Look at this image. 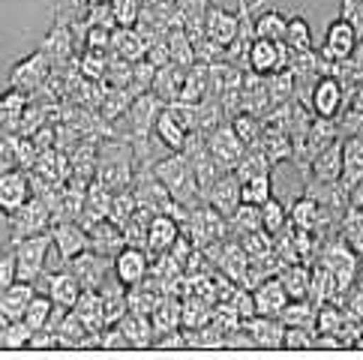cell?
Segmentation results:
<instances>
[{"label":"cell","mask_w":363,"mask_h":360,"mask_svg":"<svg viewBox=\"0 0 363 360\" xmlns=\"http://www.w3.org/2000/svg\"><path fill=\"white\" fill-rule=\"evenodd\" d=\"M294 81H297V72L291 67H285L274 75H267V94H270V102L277 106H285V102L294 99Z\"/></svg>","instance_id":"1f68e13d"},{"label":"cell","mask_w":363,"mask_h":360,"mask_svg":"<svg viewBox=\"0 0 363 360\" xmlns=\"http://www.w3.org/2000/svg\"><path fill=\"white\" fill-rule=\"evenodd\" d=\"M153 135H157L160 145H165L168 150H184L189 133L174 120V114L168 111V106L162 108V114L157 118V126H153Z\"/></svg>","instance_id":"83f0119b"},{"label":"cell","mask_w":363,"mask_h":360,"mask_svg":"<svg viewBox=\"0 0 363 360\" xmlns=\"http://www.w3.org/2000/svg\"><path fill=\"white\" fill-rule=\"evenodd\" d=\"M345 102V90L342 81L330 72H321L315 84H313V96H309V106H313L315 118H340V108Z\"/></svg>","instance_id":"8992f818"},{"label":"cell","mask_w":363,"mask_h":360,"mask_svg":"<svg viewBox=\"0 0 363 360\" xmlns=\"http://www.w3.org/2000/svg\"><path fill=\"white\" fill-rule=\"evenodd\" d=\"M291 63V48L279 43V40H262L255 36L252 45H250V60H246V72H255V75H274L279 69H285Z\"/></svg>","instance_id":"3957f363"},{"label":"cell","mask_w":363,"mask_h":360,"mask_svg":"<svg viewBox=\"0 0 363 360\" xmlns=\"http://www.w3.org/2000/svg\"><path fill=\"white\" fill-rule=\"evenodd\" d=\"M147 60H150L157 69L168 67V63H174V60H172V48H168V36H162V40H157V43L147 48Z\"/></svg>","instance_id":"7dc6e473"},{"label":"cell","mask_w":363,"mask_h":360,"mask_svg":"<svg viewBox=\"0 0 363 360\" xmlns=\"http://www.w3.org/2000/svg\"><path fill=\"white\" fill-rule=\"evenodd\" d=\"M207 150L213 153V157L225 165V169H235V165L246 157V147L243 138L235 133V126L231 123H219L213 133H207Z\"/></svg>","instance_id":"9c48e42d"},{"label":"cell","mask_w":363,"mask_h":360,"mask_svg":"<svg viewBox=\"0 0 363 360\" xmlns=\"http://www.w3.org/2000/svg\"><path fill=\"white\" fill-rule=\"evenodd\" d=\"M274 198V177L270 171H262V174H252L250 180H243V201L250 204H264Z\"/></svg>","instance_id":"f35d334b"},{"label":"cell","mask_w":363,"mask_h":360,"mask_svg":"<svg viewBox=\"0 0 363 360\" xmlns=\"http://www.w3.org/2000/svg\"><path fill=\"white\" fill-rule=\"evenodd\" d=\"M285 30H289V16H282L279 9H264L255 18V36H262V40L285 43Z\"/></svg>","instance_id":"d6a6232c"},{"label":"cell","mask_w":363,"mask_h":360,"mask_svg":"<svg viewBox=\"0 0 363 360\" xmlns=\"http://www.w3.org/2000/svg\"><path fill=\"white\" fill-rule=\"evenodd\" d=\"M82 279L72 274L69 267H63V270H55V274H48L45 276V294L51 300H55L57 306H67V310H72L75 303H79L82 298Z\"/></svg>","instance_id":"9a60e30c"},{"label":"cell","mask_w":363,"mask_h":360,"mask_svg":"<svg viewBox=\"0 0 363 360\" xmlns=\"http://www.w3.org/2000/svg\"><path fill=\"white\" fill-rule=\"evenodd\" d=\"M231 228L238 231V235H250V231H258V228H264V220H262V204H250V201H243L240 208L231 213Z\"/></svg>","instance_id":"74e56055"},{"label":"cell","mask_w":363,"mask_h":360,"mask_svg":"<svg viewBox=\"0 0 363 360\" xmlns=\"http://www.w3.org/2000/svg\"><path fill=\"white\" fill-rule=\"evenodd\" d=\"M121 330L129 342V349H153L157 345V327H153V318L150 315H141V313H126L121 321Z\"/></svg>","instance_id":"44dd1931"},{"label":"cell","mask_w":363,"mask_h":360,"mask_svg":"<svg viewBox=\"0 0 363 360\" xmlns=\"http://www.w3.org/2000/svg\"><path fill=\"white\" fill-rule=\"evenodd\" d=\"M354 48H357V28L342 16V18L328 24V30H324V45H321L318 55L328 63H340V60L352 57Z\"/></svg>","instance_id":"5b68a950"},{"label":"cell","mask_w":363,"mask_h":360,"mask_svg":"<svg viewBox=\"0 0 363 360\" xmlns=\"http://www.w3.org/2000/svg\"><path fill=\"white\" fill-rule=\"evenodd\" d=\"M30 337H33V330L28 327V321H24V318L0 321V349H4V351L30 349Z\"/></svg>","instance_id":"4dcf8cb0"},{"label":"cell","mask_w":363,"mask_h":360,"mask_svg":"<svg viewBox=\"0 0 363 360\" xmlns=\"http://www.w3.org/2000/svg\"><path fill=\"white\" fill-rule=\"evenodd\" d=\"M51 69H55V63H51V57L45 55L43 48H36L33 55H28L24 60H18L16 67L9 69V87L16 90H24V94H30V90L43 87L48 81Z\"/></svg>","instance_id":"277c9868"},{"label":"cell","mask_w":363,"mask_h":360,"mask_svg":"<svg viewBox=\"0 0 363 360\" xmlns=\"http://www.w3.org/2000/svg\"><path fill=\"white\" fill-rule=\"evenodd\" d=\"M262 220H264V231H270L277 237L289 225V210H285V204L279 198H270L262 204Z\"/></svg>","instance_id":"b9f144b4"},{"label":"cell","mask_w":363,"mask_h":360,"mask_svg":"<svg viewBox=\"0 0 363 360\" xmlns=\"http://www.w3.org/2000/svg\"><path fill=\"white\" fill-rule=\"evenodd\" d=\"M108 63H111V51L84 48V51H82V63H79V69H82V75H84L87 81H106Z\"/></svg>","instance_id":"836d02e7"},{"label":"cell","mask_w":363,"mask_h":360,"mask_svg":"<svg viewBox=\"0 0 363 360\" xmlns=\"http://www.w3.org/2000/svg\"><path fill=\"white\" fill-rule=\"evenodd\" d=\"M315 315H318V303L315 300H289V306L279 313V321L285 327H315Z\"/></svg>","instance_id":"f1b7e54d"},{"label":"cell","mask_w":363,"mask_h":360,"mask_svg":"<svg viewBox=\"0 0 363 360\" xmlns=\"http://www.w3.org/2000/svg\"><path fill=\"white\" fill-rule=\"evenodd\" d=\"M238 6H250V0H238Z\"/></svg>","instance_id":"816d5d0a"},{"label":"cell","mask_w":363,"mask_h":360,"mask_svg":"<svg viewBox=\"0 0 363 360\" xmlns=\"http://www.w3.org/2000/svg\"><path fill=\"white\" fill-rule=\"evenodd\" d=\"M33 294H36V282H21V279L12 282V286L0 294V321L24 318L28 303L33 300Z\"/></svg>","instance_id":"d6986e66"},{"label":"cell","mask_w":363,"mask_h":360,"mask_svg":"<svg viewBox=\"0 0 363 360\" xmlns=\"http://www.w3.org/2000/svg\"><path fill=\"white\" fill-rule=\"evenodd\" d=\"M289 223L291 228H301V231H318V225L324 223V208L313 198V196H297L294 204H291V210H289Z\"/></svg>","instance_id":"cb8c5ba5"},{"label":"cell","mask_w":363,"mask_h":360,"mask_svg":"<svg viewBox=\"0 0 363 360\" xmlns=\"http://www.w3.org/2000/svg\"><path fill=\"white\" fill-rule=\"evenodd\" d=\"M363 177V135L345 138V171L340 184L352 192V186Z\"/></svg>","instance_id":"f546056e"},{"label":"cell","mask_w":363,"mask_h":360,"mask_svg":"<svg viewBox=\"0 0 363 360\" xmlns=\"http://www.w3.org/2000/svg\"><path fill=\"white\" fill-rule=\"evenodd\" d=\"M72 313L82 318V325L90 333H99L102 327H108L106 325V310H102V294L94 291V288H84L82 291V298H79V303L72 306Z\"/></svg>","instance_id":"484cf974"},{"label":"cell","mask_w":363,"mask_h":360,"mask_svg":"<svg viewBox=\"0 0 363 360\" xmlns=\"http://www.w3.org/2000/svg\"><path fill=\"white\" fill-rule=\"evenodd\" d=\"M348 208H363V177L348 192Z\"/></svg>","instance_id":"681fc988"},{"label":"cell","mask_w":363,"mask_h":360,"mask_svg":"<svg viewBox=\"0 0 363 360\" xmlns=\"http://www.w3.org/2000/svg\"><path fill=\"white\" fill-rule=\"evenodd\" d=\"M315 327L318 333H340L345 327V315L340 306H328V303H321L318 306V315H315Z\"/></svg>","instance_id":"bcb514c9"},{"label":"cell","mask_w":363,"mask_h":360,"mask_svg":"<svg viewBox=\"0 0 363 360\" xmlns=\"http://www.w3.org/2000/svg\"><path fill=\"white\" fill-rule=\"evenodd\" d=\"M90 231V249L99 252V255H108L114 259L123 247H126V237H123V225H118L114 220H99L87 228Z\"/></svg>","instance_id":"ac0fdd59"},{"label":"cell","mask_w":363,"mask_h":360,"mask_svg":"<svg viewBox=\"0 0 363 360\" xmlns=\"http://www.w3.org/2000/svg\"><path fill=\"white\" fill-rule=\"evenodd\" d=\"M168 111L186 133H199V102H168Z\"/></svg>","instance_id":"f6af8a7d"},{"label":"cell","mask_w":363,"mask_h":360,"mask_svg":"<svg viewBox=\"0 0 363 360\" xmlns=\"http://www.w3.org/2000/svg\"><path fill=\"white\" fill-rule=\"evenodd\" d=\"M55 310H57V303L51 300L48 294H40V291H36V294H33V300L28 303L24 321H28V327H30V330H43V327H48V321H51V315H55Z\"/></svg>","instance_id":"e575fe53"},{"label":"cell","mask_w":363,"mask_h":360,"mask_svg":"<svg viewBox=\"0 0 363 360\" xmlns=\"http://www.w3.org/2000/svg\"><path fill=\"white\" fill-rule=\"evenodd\" d=\"M111 51H114V55H121L123 60H129V63L145 60L147 57V40L135 28H114V33H111Z\"/></svg>","instance_id":"d4e9b609"},{"label":"cell","mask_w":363,"mask_h":360,"mask_svg":"<svg viewBox=\"0 0 363 360\" xmlns=\"http://www.w3.org/2000/svg\"><path fill=\"white\" fill-rule=\"evenodd\" d=\"M342 240L357 255H363V208H348L342 220Z\"/></svg>","instance_id":"60d3db41"},{"label":"cell","mask_w":363,"mask_h":360,"mask_svg":"<svg viewBox=\"0 0 363 360\" xmlns=\"http://www.w3.org/2000/svg\"><path fill=\"white\" fill-rule=\"evenodd\" d=\"M246 330L252 333L255 349H282L285 345V327L277 315H252L243 321Z\"/></svg>","instance_id":"2e32d148"},{"label":"cell","mask_w":363,"mask_h":360,"mask_svg":"<svg viewBox=\"0 0 363 360\" xmlns=\"http://www.w3.org/2000/svg\"><path fill=\"white\" fill-rule=\"evenodd\" d=\"M45 55L51 57V63H67L69 57H72V48H75V36H72V30H69V21H55L51 24V30L45 33V40H43V45H40Z\"/></svg>","instance_id":"7402d4cb"},{"label":"cell","mask_w":363,"mask_h":360,"mask_svg":"<svg viewBox=\"0 0 363 360\" xmlns=\"http://www.w3.org/2000/svg\"><path fill=\"white\" fill-rule=\"evenodd\" d=\"M277 279L285 286V291H289V298L291 300H303L309 298V288H313V270H309L306 264L301 261H294V264H285Z\"/></svg>","instance_id":"4316f807"},{"label":"cell","mask_w":363,"mask_h":360,"mask_svg":"<svg viewBox=\"0 0 363 360\" xmlns=\"http://www.w3.org/2000/svg\"><path fill=\"white\" fill-rule=\"evenodd\" d=\"M285 45L291 51H313V30H309V21L303 16H289Z\"/></svg>","instance_id":"ab89813d"},{"label":"cell","mask_w":363,"mask_h":360,"mask_svg":"<svg viewBox=\"0 0 363 360\" xmlns=\"http://www.w3.org/2000/svg\"><path fill=\"white\" fill-rule=\"evenodd\" d=\"M150 252L147 249H141V247H123L118 255H114V267H111V274L118 276L126 288H133V286H141V282L147 279L150 274Z\"/></svg>","instance_id":"ba28073f"},{"label":"cell","mask_w":363,"mask_h":360,"mask_svg":"<svg viewBox=\"0 0 363 360\" xmlns=\"http://www.w3.org/2000/svg\"><path fill=\"white\" fill-rule=\"evenodd\" d=\"M231 126H235V133L243 138L246 147H258L264 138V126H262V118H255L250 111H240L231 118Z\"/></svg>","instance_id":"d590c367"},{"label":"cell","mask_w":363,"mask_h":360,"mask_svg":"<svg viewBox=\"0 0 363 360\" xmlns=\"http://www.w3.org/2000/svg\"><path fill=\"white\" fill-rule=\"evenodd\" d=\"M87 6H94V4H108V0H84Z\"/></svg>","instance_id":"f907efd6"},{"label":"cell","mask_w":363,"mask_h":360,"mask_svg":"<svg viewBox=\"0 0 363 360\" xmlns=\"http://www.w3.org/2000/svg\"><path fill=\"white\" fill-rule=\"evenodd\" d=\"M51 240H55V249L63 264L72 261L75 255H82L84 249H90V231L75 220H60L51 225Z\"/></svg>","instance_id":"52a82bcc"},{"label":"cell","mask_w":363,"mask_h":360,"mask_svg":"<svg viewBox=\"0 0 363 360\" xmlns=\"http://www.w3.org/2000/svg\"><path fill=\"white\" fill-rule=\"evenodd\" d=\"M186 72H189V67H180V63H168V67L157 69V79H153V87H150V90L165 102V106H168V102H177L180 94H184Z\"/></svg>","instance_id":"603a6c76"},{"label":"cell","mask_w":363,"mask_h":360,"mask_svg":"<svg viewBox=\"0 0 363 360\" xmlns=\"http://www.w3.org/2000/svg\"><path fill=\"white\" fill-rule=\"evenodd\" d=\"M207 204H213L219 213L231 220V213H235L240 204H243V180L238 177L235 169L225 171V174L211 186V192H207Z\"/></svg>","instance_id":"7c38bea8"},{"label":"cell","mask_w":363,"mask_h":360,"mask_svg":"<svg viewBox=\"0 0 363 360\" xmlns=\"http://www.w3.org/2000/svg\"><path fill=\"white\" fill-rule=\"evenodd\" d=\"M342 171H345V138H336L330 147L315 153L313 162H309V174L321 180V184H340Z\"/></svg>","instance_id":"8fae6325"},{"label":"cell","mask_w":363,"mask_h":360,"mask_svg":"<svg viewBox=\"0 0 363 360\" xmlns=\"http://www.w3.org/2000/svg\"><path fill=\"white\" fill-rule=\"evenodd\" d=\"M180 235H184V225H180L172 213H157L150 220V228H147V252L150 255L168 252Z\"/></svg>","instance_id":"e0dca14e"},{"label":"cell","mask_w":363,"mask_h":360,"mask_svg":"<svg viewBox=\"0 0 363 360\" xmlns=\"http://www.w3.org/2000/svg\"><path fill=\"white\" fill-rule=\"evenodd\" d=\"M16 279H18L16 276V252L0 255V294H4Z\"/></svg>","instance_id":"c3c4849f"},{"label":"cell","mask_w":363,"mask_h":360,"mask_svg":"<svg viewBox=\"0 0 363 360\" xmlns=\"http://www.w3.org/2000/svg\"><path fill=\"white\" fill-rule=\"evenodd\" d=\"M0 216H6V213H4V210H0Z\"/></svg>","instance_id":"f5cc1de1"},{"label":"cell","mask_w":363,"mask_h":360,"mask_svg":"<svg viewBox=\"0 0 363 360\" xmlns=\"http://www.w3.org/2000/svg\"><path fill=\"white\" fill-rule=\"evenodd\" d=\"M252 298H255V313L258 315H277L279 318V313L289 306V291H285V286L277 279V276H270V279H264L262 286H255L252 288Z\"/></svg>","instance_id":"ffe728a7"},{"label":"cell","mask_w":363,"mask_h":360,"mask_svg":"<svg viewBox=\"0 0 363 360\" xmlns=\"http://www.w3.org/2000/svg\"><path fill=\"white\" fill-rule=\"evenodd\" d=\"M204 33L219 45H231L240 36V12H231L223 6H207L204 12Z\"/></svg>","instance_id":"4fadbf2b"},{"label":"cell","mask_w":363,"mask_h":360,"mask_svg":"<svg viewBox=\"0 0 363 360\" xmlns=\"http://www.w3.org/2000/svg\"><path fill=\"white\" fill-rule=\"evenodd\" d=\"M168 48H172V60L180 67H196V43L189 40V33L184 28H177L168 33Z\"/></svg>","instance_id":"8d00e7d4"},{"label":"cell","mask_w":363,"mask_h":360,"mask_svg":"<svg viewBox=\"0 0 363 360\" xmlns=\"http://www.w3.org/2000/svg\"><path fill=\"white\" fill-rule=\"evenodd\" d=\"M30 189H33L30 171H18V169L0 171V210L4 213L18 210L30 198Z\"/></svg>","instance_id":"5bb4252c"},{"label":"cell","mask_w":363,"mask_h":360,"mask_svg":"<svg viewBox=\"0 0 363 360\" xmlns=\"http://www.w3.org/2000/svg\"><path fill=\"white\" fill-rule=\"evenodd\" d=\"M67 267L82 279L84 288L99 291L102 286H106V279H108V270L114 267V259H108V255H99L94 249H84L82 255H75L72 261H67Z\"/></svg>","instance_id":"30bf717a"},{"label":"cell","mask_w":363,"mask_h":360,"mask_svg":"<svg viewBox=\"0 0 363 360\" xmlns=\"http://www.w3.org/2000/svg\"><path fill=\"white\" fill-rule=\"evenodd\" d=\"M318 342V327H289L285 330V345L289 351H309Z\"/></svg>","instance_id":"ee69618b"},{"label":"cell","mask_w":363,"mask_h":360,"mask_svg":"<svg viewBox=\"0 0 363 360\" xmlns=\"http://www.w3.org/2000/svg\"><path fill=\"white\" fill-rule=\"evenodd\" d=\"M51 247H55L51 231H43V235L12 243V252H16V276L21 282H40L45 276V261H48Z\"/></svg>","instance_id":"7a4b0ae2"},{"label":"cell","mask_w":363,"mask_h":360,"mask_svg":"<svg viewBox=\"0 0 363 360\" xmlns=\"http://www.w3.org/2000/svg\"><path fill=\"white\" fill-rule=\"evenodd\" d=\"M4 220L9 225V240L18 243L24 237H33V235H43V231H51V225H55V213H51L45 198L30 196L18 210L6 213Z\"/></svg>","instance_id":"6da1fadb"},{"label":"cell","mask_w":363,"mask_h":360,"mask_svg":"<svg viewBox=\"0 0 363 360\" xmlns=\"http://www.w3.org/2000/svg\"><path fill=\"white\" fill-rule=\"evenodd\" d=\"M114 18H118V28H135L141 21V12H145V0H111Z\"/></svg>","instance_id":"7bdbcfd3"}]
</instances>
